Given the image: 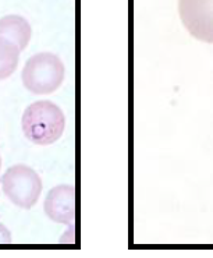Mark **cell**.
<instances>
[{"instance_id": "cell-4", "label": "cell", "mask_w": 213, "mask_h": 258, "mask_svg": "<svg viewBox=\"0 0 213 258\" xmlns=\"http://www.w3.org/2000/svg\"><path fill=\"white\" fill-rule=\"evenodd\" d=\"M178 13L191 36L213 43V0H178Z\"/></svg>"}, {"instance_id": "cell-3", "label": "cell", "mask_w": 213, "mask_h": 258, "mask_svg": "<svg viewBox=\"0 0 213 258\" xmlns=\"http://www.w3.org/2000/svg\"><path fill=\"white\" fill-rule=\"evenodd\" d=\"M0 183L5 196L23 210H31L38 203L43 188L41 176L23 163L13 165L7 169Z\"/></svg>"}, {"instance_id": "cell-5", "label": "cell", "mask_w": 213, "mask_h": 258, "mask_svg": "<svg viewBox=\"0 0 213 258\" xmlns=\"http://www.w3.org/2000/svg\"><path fill=\"white\" fill-rule=\"evenodd\" d=\"M43 211L54 223L73 225L76 219V188L68 184H60L49 190Z\"/></svg>"}, {"instance_id": "cell-2", "label": "cell", "mask_w": 213, "mask_h": 258, "mask_svg": "<svg viewBox=\"0 0 213 258\" xmlns=\"http://www.w3.org/2000/svg\"><path fill=\"white\" fill-rule=\"evenodd\" d=\"M64 63L52 52H39L25 61L21 80L25 90L35 95H49L64 81Z\"/></svg>"}, {"instance_id": "cell-1", "label": "cell", "mask_w": 213, "mask_h": 258, "mask_svg": "<svg viewBox=\"0 0 213 258\" xmlns=\"http://www.w3.org/2000/svg\"><path fill=\"white\" fill-rule=\"evenodd\" d=\"M21 127L32 144L46 147L56 143L64 133L65 116L63 110L50 101H36L24 110Z\"/></svg>"}, {"instance_id": "cell-6", "label": "cell", "mask_w": 213, "mask_h": 258, "mask_svg": "<svg viewBox=\"0 0 213 258\" xmlns=\"http://www.w3.org/2000/svg\"><path fill=\"white\" fill-rule=\"evenodd\" d=\"M0 36L13 42L21 52L27 49L32 36V28L27 18L9 14L0 18Z\"/></svg>"}, {"instance_id": "cell-7", "label": "cell", "mask_w": 213, "mask_h": 258, "mask_svg": "<svg viewBox=\"0 0 213 258\" xmlns=\"http://www.w3.org/2000/svg\"><path fill=\"white\" fill-rule=\"evenodd\" d=\"M21 50L10 41L0 36V81L12 77L17 70Z\"/></svg>"}, {"instance_id": "cell-9", "label": "cell", "mask_w": 213, "mask_h": 258, "mask_svg": "<svg viewBox=\"0 0 213 258\" xmlns=\"http://www.w3.org/2000/svg\"><path fill=\"white\" fill-rule=\"evenodd\" d=\"M0 169H2V156H0Z\"/></svg>"}, {"instance_id": "cell-8", "label": "cell", "mask_w": 213, "mask_h": 258, "mask_svg": "<svg viewBox=\"0 0 213 258\" xmlns=\"http://www.w3.org/2000/svg\"><path fill=\"white\" fill-rule=\"evenodd\" d=\"M10 243H12L10 230L3 223H0V244H10Z\"/></svg>"}]
</instances>
